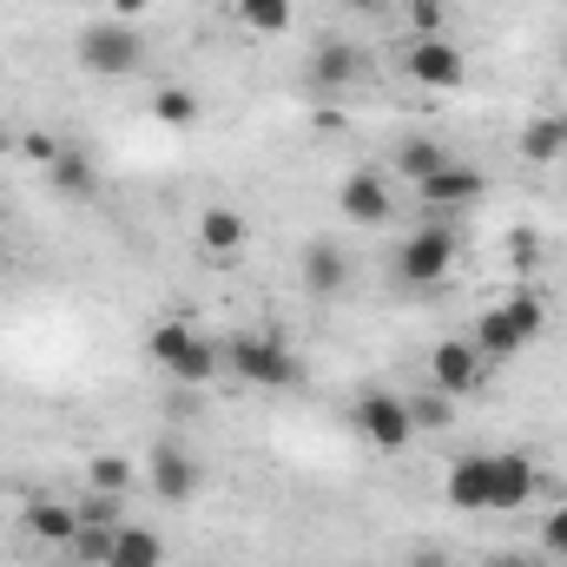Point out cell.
I'll list each match as a JSON object with an SVG mask.
<instances>
[{
	"mask_svg": "<svg viewBox=\"0 0 567 567\" xmlns=\"http://www.w3.org/2000/svg\"><path fill=\"white\" fill-rule=\"evenodd\" d=\"M561 66H567V47H561Z\"/></svg>",
	"mask_w": 567,
	"mask_h": 567,
	"instance_id": "cell-35",
	"label": "cell"
},
{
	"mask_svg": "<svg viewBox=\"0 0 567 567\" xmlns=\"http://www.w3.org/2000/svg\"><path fill=\"white\" fill-rule=\"evenodd\" d=\"M7 145H13V140H7V126H0V152H7Z\"/></svg>",
	"mask_w": 567,
	"mask_h": 567,
	"instance_id": "cell-31",
	"label": "cell"
},
{
	"mask_svg": "<svg viewBox=\"0 0 567 567\" xmlns=\"http://www.w3.org/2000/svg\"><path fill=\"white\" fill-rule=\"evenodd\" d=\"M47 178H53V192H66V198H86V192L100 185V172H93L86 152H60V158L47 165Z\"/></svg>",
	"mask_w": 567,
	"mask_h": 567,
	"instance_id": "cell-20",
	"label": "cell"
},
{
	"mask_svg": "<svg viewBox=\"0 0 567 567\" xmlns=\"http://www.w3.org/2000/svg\"><path fill=\"white\" fill-rule=\"evenodd\" d=\"M535 462L528 455H515V449H502V455H488V515H515L528 495H535Z\"/></svg>",
	"mask_w": 567,
	"mask_h": 567,
	"instance_id": "cell-8",
	"label": "cell"
},
{
	"mask_svg": "<svg viewBox=\"0 0 567 567\" xmlns=\"http://www.w3.org/2000/svg\"><path fill=\"white\" fill-rule=\"evenodd\" d=\"M449 271H455V231H449V225H423V231L403 238L396 278L410 284V290H429V284H442Z\"/></svg>",
	"mask_w": 567,
	"mask_h": 567,
	"instance_id": "cell-6",
	"label": "cell"
},
{
	"mask_svg": "<svg viewBox=\"0 0 567 567\" xmlns=\"http://www.w3.org/2000/svg\"><path fill=\"white\" fill-rule=\"evenodd\" d=\"M231 7L251 33H284L290 27V0H231Z\"/></svg>",
	"mask_w": 567,
	"mask_h": 567,
	"instance_id": "cell-23",
	"label": "cell"
},
{
	"mask_svg": "<svg viewBox=\"0 0 567 567\" xmlns=\"http://www.w3.org/2000/svg\"><path fill=\"white\" fill-rule=\"evenodd\" d=\"M542 548L567 561V502H561V508H548V522H542Z\"/></svg>",
	"mask_w": 567,
	"mask_h": 567,
	"instance_id": "cell-27",
	"label": "cell"
},
{
	"mask_svg": "<svg viewBox=\"0 0 567 567\" xmlns=\"http://www.w3.org/2000/svg\"><path fill=\"white\" fill-rule=\"evenodd\" d=\"M403 66H410V80H416V86H435V93H449V86H462V80H468L462 47H449L442 33H435V40H416Z\"/></svg>",
	"mask_w": 567,
	"mask_h": 567,
	"instance_id": "cell-10",
	"label": "cell"
},
{
	"mask_svg": "<svg viewBox=\"0 0 567 567\" xmlns=\"http://www.w3.org/2000/svg\"><path fill=\"white\" fill-rule=\"evenodd\" d=\"M0 271H7V245H0Z\"/></svg>",
	"mask_w": 567,
	"mask_h": 567,
	"instance_id": "cell-34",
	"label": "cell"
},
{
	"mask_svg": "<svg viewBox=\"0 0 567 567\" xmlns=\"http://www.w3.org/2000/svg\"><path fill=\"white\" fill-rule=\"evenodd\" d=\"M27 158H40V165H53V158H60V145L47 140V133H33V140H27Z\"/></svg>",
	"mask_w": 567,
	"mask_h": 567,
	"instance_id": "cell-29",
	"label": "cell"
},
{
	"mask_svg": "<svg viewBox=\"0 0 567 567\" xmlns=\"http://www.w3.org/2000/svg\"><path fill=\"white\" fill-rule=\"evenodd\" d=\"M343 284H350L343 245H337V238H310V245H303V290H310V297H343Z\"/></svg>",
	"mask_w": 567,
	"mask_h": 567,
	"instance_id": "cell-13",
	"label": "cell"
},
{
	"mask_svg": "<svg viewBox=\"0 0 567 567\" xmlns=\"http://www.w3.org/2000/svg\"><path fill=\"white\" fill-rule=\"evenodd\" d=\"M416 192H423V205H435V212H462V205H475V198H482V172H475V165H462V158H449L442 172H429Z\"/></svg>",
	"mask_w": 567,
	"mask_h": 567,
	"instance_id": "cell-12",
	"label": "cell"
},
{
	"mask_svg": "<svg viewBox=\"0 0 567 567\" xmlns=\"http://www.w3.org/2000/svg\"><path fill=\"white\" fill-rule=\"evenodd\" d=\"M403 7H410V27H416L423 40H435L442 20H449V0H403Z\"/></svg>",
	"mask_w": 567,
	"mask_h": 567,
	"instance_id": "cell-26",
	"label": "cell"
},
{
	"mask_svg": "<svg viewBox=\"0 0 567 567\" xmlns=\"http://www.w3.org/2000/svg\"><path fill=\"white\" fill-rule=\"evenodd\" d=\"M106 567H165V542H158L152 528L120 522V528H113V555H106Z\"/></svg>",
	"mask_w": 567,
	"mask_h": 567,
	"instance_id": "cell-17",
	"label": "cell"
},
{
	"mask_svg": "<svg viewBox=\"0 0 567 567\" xmlns=\"http://www.w3.org/2000/svg\"><path fill=\"white\" fill-rule=\"evenodd\" d=\"M548 330V303L535 297V290H515V297H502V303H488L482 317H475V350L482 357H515V350H528L535 337Z\"/></svg>",
	"mask_w": 567,
	"mask_h": 567,
	"instance_id": "cell-1",
	"label": "cell"
},
{
	"mask_svg": "<svg viewBox=\"0 0 567 567\" xmlns=\"http://www.w3.org/2000/svg\"><path fill=\"white\" fill-rule=\"evenodd\" d=\"M310 80H317V86H350V80H363V53H357L350 40H323V47L310 53Z\"/></svg>",
	"mask_w": 567,
	"mask_h": 567,
	"instance_id": "cell-16",
	"label": "cell"
},
{
	"mask_svg": "<svg viewBox=\"0 0 567 567\" xmlns=\"http://www.w3.org/2000/svg\"><path fill=\"white\" fill-rule=\"evenodd\" d=\"M337 212H343L350 225H390L396 192H390V178H383L377 165H363V172H350V178L337 185Z\"/></svg>",
	"mask_w": 567,
	"mask_h": 567,
	"instance_id": "cell-7",
	"label": "cell"
},
{
	"mask_svg": "<svg viewBox=\"0 0 567 567\" xmlns=\"http://www.w3.org/2000/svg\"><path fill=\"white\" fill-rule=\"evenodd\" d=\"M488 567H522V561H488Z\"/></svg>",
	"mask_w": 567,
	"mask_h": 567,
	"instance_id": "cell-32",
	"label": "cell"
},
{
	"mask_svg": "<svg viewBox=\"0 0 567 567\" xmlns=\"http://www.w3.org/2000/svg\"><path fill=\"white\" fill-rule=\"evenodd\" d=\"M442 495H449V508H462V515H488V455H462V462L449 468Z\"/></svg>",
	"mask_w": 567,
	"mask_h": 567,
	"instance_id": "cell-15",
	"label": "cell"
},
{
	"mask_svg": "<svg viewBox=\"0 0 567 567\" xmlns=\"http://www.w3.org/2000/svg\"><path fill=\"white\" fill-rule=\"evenodd\" d=\"M73 555L86 567H106V555H113V528H100V522H80V535H73Z\"/></svg>",
	"mask_w": 567,
	"mask_h": 567,
	"instance_id": "cell-25",
	"label": "cell"
},
{
	"mask_svg": "<svg viewBox=\"0 0 567 567\" xmlns=\"http://www.w3.org/2000/svg\"><path fill=\"white\" fill-rule=\"evenodd\" d=\"M152 495L172 502V508L198 495V462H192L185 442H158V449H152Z\"/></svg>",
	"mask_w": 567,
	"mask_h": 567,
	"instance_id": "cell-11",
	"label": "cell"
},
{
	"mask_svg": "<svg viewBox=\"0 0 567 567\" xmlns=\"http://www.w3.org/2000/svg\"><path fill=\"white\" fill-rule=\"evenodd\" d=\"M145 47H140V27L133 20H93V27H80V66L93 73V80H126V73H140Z\"/></svg>",
	"mask_w": 567,
	"mask_h": 567,
	"instance_id": "cell-3",
	"label": "cell"
},
{
	"mask_svg": "<svg viewBox=\"0 0 567 567\" xmlns=\"http://www.w3.org/2000/svg\"><path fill=\"white\" fill-rule=\"evenodd\" d=\"M410 416H416V429H442L449 423V396H442V390H435V396H423V403H410Z\"/></svg>",
	"mask_w": 567,
	"mask_h": 567,
	"instance_id": "cell-28",
	"label": "cell"
},
{
	"mask_svg": "<svg viewBox=\"0 0 567 567\" xmlns=\"http://www.w3.org/2000/svg\"><path fill=\"white\" fill-rule=\"evenodd\" d=\"M225 363H231V377H245L251 390H297V383H303L290 343L271 337V330H238L231 350H225Z\"/></svg>",
	"mask_w": 567,
	"mask_h": 567,
	"instance_id": "cell-2",
	"label": "cell"
},
{
	"mask_svg": "<svg viewBox=\"0 0 567 567\" xmlns=\"http://www.w3.org/2000/svg\"><path fill=\"white\" fill-rule=\"evenodd\" d=\"M522 158H528V165L567 158V120H528V126H522Z\"/></svg>",
	"mask_w": 567,
	"mask_h": 567,
	"instance_id": "cell-19",
	"label": "cell"
},
{
	"mask_svg": "<svg viewBox=\"0 0 567 567\" xmlns=\"http://www.w3.org/2000/svg\"><path fill=\"white\" fill-rule=\"evenodd\" d=\"M429 377H435L442 396H468L475 377H482V350H475L468 337H442V343L429 350Z\"/></svg>",
	"mask_w": 567,
	"mask_h": 567,
	"instance_id": "cell-9",
	"label": "cell"
},
{
	"mask_svg": "<svg viewBox=\"0 0 567 567\" xmlns=\"http://www.w3.org/2000/svg\"><path fill=\"white\" fill-rule=\"evenodd\" d=\"M357 429H363V442H370V449L403 455V449L416 442L410 396H396V390H363V396H357Z\"/></svg>",
	"mask_w": 567,
	"mask_h": 567,
	"instance_id": "cell-5",
	"label": "cell"
},
{
	"mask_svg": "<svg viewBox=\"0 0 567 567\" xmlns=\"http://www.w3.org/2000/svg\"><path fill=\"white\" fill-rule=\"evenodd\" d=\"M416 567H449V561H416Z\"/></svg>",
	"mask_w": 567,
	"mask_h": 567,
	"instance_id": "cell-33",
	"label": "cell"
},
{
	"mask_svg": "<svg viewBox=\"0 0 567 567\" xmlns=\"http://www.w3.org/2000/svg\"><path fill=\"white\" fill-rule=\"evenodd\" d=\"M27 535L47 542V548H73L80 508H73V502H53V495H33V502H27Z\"/></svg>",
	"mask_w": 567,
	"mask_h": 567,
	"instance_id": "cell-14",
	"label": "cell"
},
{
	"mask_svg": "<svg viewBox=\"0 0 567 567\" xmlns=\"http://www.w3.org/2000/svg\"><path fill=\"white\" fill-rule=\"evenodd\" d=\"M442 165H449L442 140H403L396 145V178H416V185H423L429 172H442Z\"/></svg>",
	"mask_w": 567,
	"mask_h": 567,
	"instance_id": "cell-21",
	"label": "cell"
},
{
	"mask_svg": "<svg viewBox=\"0 0 567 567\" xmlns=\"http://www.w3.org/2000/svg\"><path fill=\"white\" fill-rule=\"evenodd\" d=\"M152 113H158V126H198V93H185V86H158V100H152Z\"/></svg>",
	"mask_w": 567,
	"mask_h": 567,
	"instance_id": "cell-22",
	"label": "cell"
},
{
	"mask_svg": "<svg viewBox=\"0 0 567 567\" xmlns=\"http://www.w3.org/2000/svg\"><path fill=\"white\" fill-rule=\"evenodd\" d=\"M145 7H152V0H113V13H120V20H140Z\"/></svg>",
	"mask_w": 567,
	"mask_h": 567,
	"instance_id": "cell-30",
	"label": "cell"
},
{
	"mask_svg": "<svg viewBox=\"0 0 567 567\" xmlns=\"http://www.w3.org/2000/svg\"><path fill=\"white\" fill-rule=\"evenodd\" d=\"M198 245H205L212 258H238V251H245V218H238V212H225V205L198 212Z\"/></svg>",
	"mask_w": 567,
	"mask_h": 567,
	"instance_id": "cell-18",
	"label": "cell"
},
{
	"mask_svg": "<svg viewBox=\"0 0 567 567\" xmlns=\"http://www.w3.org/2000/svg\"><path fill=\"white\" fill-rule=\"evenodd\" d=\"M145 350H152V363H158L165 377H178V383H212L218 363H225V357L212 350V337H198L192 323H158Z\"/></svg>",
	"mask_w": 567,
	"mask_h": 567,
	"instance_id": "cell-4",
	"label": "cell"
},
{
	"mask_svg": "<svg viewBox=\"0 0 567 567\" xmlns=\"http://www.w3.org/2000/svg\"><path fill=\"white\" fill-rule=\"evenodd\" d=\"M133 488V462L126 455H100L93 462V495H126Z\"/></svg>",
	"mask_w": 567,
	"mask_h": 567,
	"instance_id": "cell-24",
	"label": "cell"
}]
</instances>
